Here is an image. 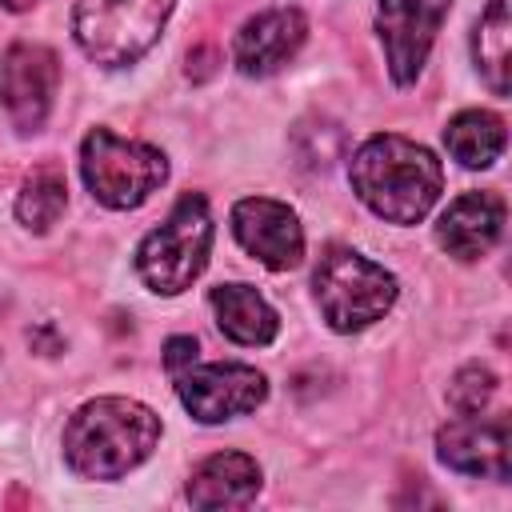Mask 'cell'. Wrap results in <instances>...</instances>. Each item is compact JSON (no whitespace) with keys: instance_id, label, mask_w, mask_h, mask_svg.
Masks as SVG:
<instances>
[{"instance_id":"cell-1","label":"cell","mask_w":512,"mask_h":512,"mask_svg":"<svg viewBox=\"0 0 512 512\" xmlns=\"http://www.w3.org/2000/svg\"><path fill=\"white\" fill-rule=\"evenodd\" d=\"M348 180L360 204H368L380 220L416 224L440 200L444 168L424 144L396 132H380L356 148L348 164Z\"/></svg>"},{"instance_id":"cell-2","label":"cell","mask_w":512,"mask_h":512,"mask_svg":"<svg viewBox=\"0 0 512 512\" xmlns=\"http://www.w3.org/2000/svg\"><path fill=\"white\" fill-rule=\"evenodd\" d=\"M160 416L128 396H100L64 424V460L80 480H120L152 456Z\"/></svg>"},{"instance_id":"cell-3","label":"cell","mask_w":512,"mask_h":512,"mask_svg":"<svg viewBox=\"0 0 512 512\" xmlns=\"http://www.w3.org/2000/svg\"><path fill=\"white\" fill-rule=\"evenodd\" d=\"M208 248H212V212H208V200L200 192H188V196L176 200V208L168 212V220L140 240V248H136V272H140V280L152 292L176 296V292L192 288V280L204 272Z\"/></svg>"},{"instance_id":"cell-4","label":"cell","mask_w":512,"mask_h":512,"mask_svg":"<svg viewBox=\"0 0 512 512\" xmlns=\"http://www.w3.org/2000/svg\"><path fill=\"white\" fill-rule=\"evenodd\" d=\"M172 0H76L72 36L92 64H136L164 32Z\"/></svg>"},{"instance_id":"cell-5","label":"cell","mask_w":512,"mask_h":512,"mask_svg":"<svg viewBox=\"0 0 512 512\" xmlns=\"http://www.w3.org/2000/svg\"><path fill=\"white\" fill-rule=\"evenodd\" d=\"M316 304L332 332H360L396 304V276L356 248H328L312 272Z\"/></svg>"},{"instance_id":"cell-6","label":"cell","mask_w":512,"mask_h":512,"mask_svg":"<svg viewBox=\"0 0 512 512\" xmlns=\"http://www.w3.org/2000/svg\"><path fill=\"white\" fill-rule=\"evenodd\" d=\"M80 176L104 208L124 212V208H140L168 180V160L160 148L144 140L92 128L80 144Z\"/></svg>"},{"instance_id":"cell-7","label":"cell","mask_w":512,"mask_h":512,"mask_svg":"<svg viewBox=\"0 0 512 512\" xmlns=\"http://www.w3.org/2000/svg\"><path fill=\"white\" fill-rule=\"evenodd\" d=\"M176 396L200 424H220L244 412H256L268 400V380L252 364H188L176 372Z\"/></svg>"},{"instance_id":"cell-8","label":"cell","mask_w":512,"mask_h":512,"mask_svg":"<svg viewBox=\"0 0 512 512\" xmlns=\"http://www.w3.org/2000/svg\"><path fill=\"white\" fill-rule=\"evenodd\" d=\"M60 84V60L52 48L16 40L0 60V104L20 136H32L44 128L52 100Z\"/></svg>"},{"instance_id":"cell-9","label":"cell","mask_w":512,"mask_h":512,"mask_svg":"<svg viewBox=\"0 0 512 512\" xmlns=\"http://www.w3.org/2000/svg\"><path fill=\"white\" fill-rule=\"evenodd\" d=\"M452 0H380L376 8V32L388 56V72L400 88L416 84L424 72V60L432 52V40L448 16Z\"/></svg>"},{"instance_id":"cell-10","label":"cell","mask_w":512,"mask_h":512,"mask_svg":"<svg viewBox=\"0 0 512 512\" xmlns=\"http://www.w3.org/2000/svg\"><path fill=\"white\" fill-rule=\"evenodd\" d=\"M232 232L248 256L272 272H288L304 256V228L296 212L272 196H248L232 208Z\"/></svg>"},{"instance_id":"cell-11","label":"cell","mask_w":512,"mask_h":512,"mask_svg":"<svg viewBox=\"0 0 512 512\" xmlns=\"http://www.w3.org/2000/svg\"><path fill=\"white\" fill-rule=\"evenodd\" d=\"M508 416H480V412H460L436 432V456L460 472V476H488L504 480L508 476Z\"/></svg>"},{"instance_id":"cell-12","label":"cell","mask_w":512,"mask_h":512,"mask_svg":"<svg viewBox=\"0 0 512 512\" xmlns=\"http://www.w3.org/2000/svg\"><path fill=\"white\" fill-rule=\"evenodd\" d=\"M304 36H308V20L300 8H268L236 32L232 60L244 76H272L300 52Z\"/></svg>"},{"instance_id":"cell-13","label":"cell","mask_w":512,"mask_h":512,"mask_svg":"<svg viewBox=\"0 0 512 512\" xmlns=\"http://www.w3.org/2000/svg\"><path fill=\"white\" fill-rule=\"evenodd\" d=\"M504 232V200L496 192H464L436 224V240L456 260H480Z\"/></svg>"},{"instance_id":"cell-14","label":"cell","mask_w":512,"mask_h":512,"mask_svg":"<svg viewBox=\"0 0 512 512\" xmlns=\"http://www.w3.org/2000/svg\"><path fill=\"white\" fill-rule=\"evenodd\" d=\"M260 492V464L248 452H216L188 476L192 508H244Z\"/></svg>"},{"instance_id":"cell-15","label":"cell","mask_w":512,"mask_h":512,"mask_svg":"<svg viewBox=\"0 0 512 512\" xmlns=\"http://www.w3.org/2000/svg\"><path fill=\"white\" fill-rule=\"evenodd\" d=\"M208 304L216 312V328L244 348H264L280 332V316L252 284H216L208 292Z\"/></svg>"},{"instance_id":"cell-16","label":"cell","mask_w":512,"mask_h":512,"mask_svg":"<svg viewBox=\"0 0 512 512\" xmlns=\"http://www.w3.org/2000/svg\"><path fill=\"white\" fill-rule=\"evenodd\" d=\"M512 16H508V0H488V8L480 12L476 20V32H472V56H476V68L484 76V84L492 88V96H508L512 88Z\"/></svg>"},{"instance_id":"cell-17","label":"cell","mask_w":512,"mask_h":512,"mask_svg":"<svg viewBox=\"0 0 512 512\" xmlns=\"http://www.w3.org/2000/svg\"><path fill=\"white\" fill-rule=\"evenodd\" d=\"M504 120L484 112V108H468L456 112L444 128V148L452 160H460L464 168H488L492 160H500L504 152Z\"/></svg>"},{"instance_id":"cell-18","label":"cell","mask_w":512,"mask_h":512,"mask_svg":"<svg viewBox=\"0 0 512 512\" xmlns=\"http://www.w3.org/2000/svg\"><path fill=\"white\" fill-rule=\"evenodd\" d=\"M64 204H68V180H64V172L56 164H40L24 180V188L16 196V216H20V224L28 232H48L60 220Z\"/></svg>"},{"instance_id":"cell-19","label":"cell","mask_w":512,"mask_h":512,"mask_svg":"<svg viewBox=\"0 0 512 512\" xmlns=\"http://www.w3.org/2000/svg\"><path fill=\"white\" fill-rule=\"evenodd\" d=\"M492 396H496V376H492L484 364L460 368V372L452 376V384H448V404H452L456 412H480V408H488Z\"/></svg>"},{"instance_id":"cell-20","label":"cell","mask_w":512,"mask_h":512,"mask_svg":"<svg viewBox=\"0 0 512 512\" xmlns=\"http://www.w3.org/2000/svg\"><path fill=\"white\" fill-rule=\"evenodd\" d=\"M300 132L312 136V148H300V160L312 168H328L344 152V132L328 120H308V124H300Z\"/></svg>"},{"instance_id":"cell-21","label":"cell","mask_w":512,"mask_h":512,"mask_svg":"<svg viewBox=\"0 0 512 512\" xmlns=\"http://www.w3.org/2000/svg\"><path fill=\"white\" fill-rule=\"evenodd\" d=\"M196 352H200L196 336H172V340L164 344V368L176 376V372H184L188 364H196Z\"/></svg>"},{"instance_id":"cell-22","label":"cell","mask_w":512,"mask_h":512,"mask_svg":"<svg viewBox=\"0 0 512 512\" xmlns=\"http://www.w3.org/2000/svg\"><path fill=\"white\" fill-rule=\"evenodd\" d=\"M40 0H0V8H8V12H28V8H36Z\"/></svg>"}]
</instances>
